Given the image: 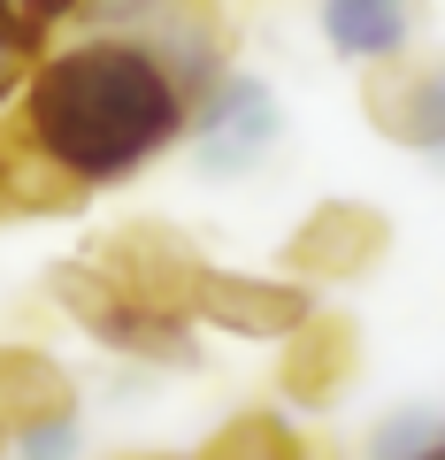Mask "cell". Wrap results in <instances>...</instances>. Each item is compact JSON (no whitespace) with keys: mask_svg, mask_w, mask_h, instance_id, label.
<instances>
[{"mask_svg":"<svg viewBox=\"0 0 445 460\" xmlns=\"http://www.w3.org/2000/svg\"><path fill=\"white\" fill-rule=\"evenodd\" d=\"M307 292L299 284H277V277H223V269L200 261L192 277V323H215V330H238V338H284V330L307 323Z\"/></svg>","mask_w":445,"mask_h":460,"instance_id":"obj_5","label":"cell"},{"mask_svg":"<svg viewBox=\"0 0 445 460\" xmlns=\"http://www.w3.org/2000/svg\"><path fill=\"white\" fill-rule=\"evenodd\" d=\"M77 392L47 353H23V345H0V429H31V422H69Z\"/></svg>","mask_w":445,"mask_h":460,"instance_id":"obj_9","label":"cell"},{"mask_svg":"<svg viewBox=\"0 0 445 460\" xmlns=\"http://www.w3.org/2000/svg\"><path fill=\"white\" fill-rule=\"evenodd\" d=\"M23 131L93 192V184L147 169L162 146H177L192 131V93L147 39H85V47L39 62Z\"/></svg>","mask_w":445,"mask_h":460,"instance_id":"obj_1","label":"cell"},{"mask_svg":"<svg viewBox=\"0 0 445 460\" xmlns=\"http://www.w3.org/2000/svg\"><path fill=\"white\" fill-rule=\"evenodd\" d=\"M353 376V330L338 314H307L299 330H284V392L299 407H330Z\"/></svg>","mask_w":445,"mask_h":460,"instance_id":"obj_8","label":"cell"},{"mask_svg":"<svg viewBox=\"0 0 445 460\" xmlns=\"http://www.w3.org/2000/svg\"><path fill=\"white\" fill-rule=\"evenodd\" d=\"M31 39H23V31H0V108H8V100H16V84L23 77H31Z\"/></svg>","mask_w":445,"mask_h":460,"instance_id":"obj_14","label":"cell"},{"mask_svg":"<svg viewBox=\"0 0 445 460\" xmlns=\"http://www.w3.org/2000/svg\"><path fill=\"white\" fill-rule=\"evenodd\" d=\"M47 284H54V299H62V307L77 314V323L93 330V338H108L116 353H138V361H177V368H192V323L138 307V299L123 292V284L108 277L100 261H62Z\"/></svg>","mask_w":445,"mask_h":460,"instance_id":"obj_2","label":"cell"},{"mask_svg":"<svg viewBox=\"0 0 445 460\" xmlns=\"http://www.w3.org/2000/svg\"><path fill=\"white\" fill-rule=\"evenodd\" d=\"M369 115L399 146H445V69H414L384 54L369 69Z\"/></svg>","mask_w":445,"mask_h":460,"instance_id":"obj_7","label":"cell"},{"mask_svg":"<svg viewBox=\"0 0 445 460\" xmlns=\"http://www.w3.org/2000/svg\"><path fill=\"white\" fill-rule=\"evenodd\" d=\"M384 246H392V223H384L377 208L323 199V208L292 230V269L299 277H323V284H346V277H361V269H377Z\"/></svg>","mask_w":445,"mask_h":460,"instance_id":"obj_4","label":"cell"},{"mask_svg":"<svg viewBox=\"0 0 445 460\" xmlns=\"http://www.w3.org/2000/svg\"><path fill=\"white\" fill-rule=\"evenodd\" d=\"M277 146V100L254 77H215L208 108H200V154L208 169H254Z\"/></svg>","mask_w":445,"mask_h":460,"instance_id":"obj_6","label":"cell"},{"mask_svg":"<svg viewBox=\"0 0 445 460\" xmlns=\"http://www.w3.org/2000/svg\"><path fill=\"white\" fill-rule=\"evenodd\" d=\"M0 460H8V429H0Z\"/></svg>","mask_w":445,"mask_h":460,"instance_id":"obj_15","label":"cell"},{"mask_svg":"<svg viewBox=\"0 0 445 460\" xmlns=\"http://www.w3.org/2000/svg\"><path fill=\"white\" fill-rule=\"evenodd\" d=\"M323 31L353 62H384V54L407 47L414 16H407V0H323Z\"/></svg>","mask_w":445,"mask_h":460,"instance_id":"obj_11","label":"cell"},{"mask_svg":"<svg viewBox=\"0 0 445 460\" xmlns=\"http://www.w3.org/2000/svg\"><path fill=\"white\" fill-rule=\"evenodd\" d=\"M0 199L23 208V215H69V208H85V184L69 177L54 154H39L31 131H16L0 146Z\"/></svg>","mask_w":445,"mask_h":460,"instance_id":"obj_10","label":"cell"},{"mask_svg":"<svg viewBox=\"0 0 445 460\" xmlns=\"http://www.w3.org/2000/svg\"><path fill=\"white\" fill-rule=\"evenodd\" d=\"M93 261L108 269V277H116L123 292L138 299V307L192 323V277H200V253L184 246L169 223H131V230H116V238H108Z\"/></svg>","mask_w":445,"mask_h":460,"instance_id":"obj_3","label":"cell"},{"mask_svg":"<svg viewBox=\"0 0 445 460\" xmlns=\"http://www.w3.org/2000/svg\"><path fill=\"white\" fill-rule=\"evenodd\" d=\"M69 8H77V0H0V31H23V39L39 47L47 23H62Z\"/></svg>","mask_w":445,"mask_h":460,"instance_id":"obj_13","label":"cell"},{"mask_svg":"<svg viewBox=\"0 0 445 460\" xmlns=\"http://www.w3.org/2000/svg\"><path fill=\"white\" fill-rule=\"evenodd\" d=\"M430 460H445V453H430Z\"/></svg>","mask_w":445,"mask_h":460,"instance_id":"obj_16","label":"cell"},{"mask_svg":"<svg viewBox=\"0 0 445 460\" xmlns=\"http://www.w3.org/2000/svg\"><path fill=\"white\" fill-rule=\"evenodd\" d=\"M200 460H299V438L284 422H269V414H238V422L215 429V445Z\"/></svg>","mask_w":445,"mask_h":460,"instance_id":"obj_12","label":"cell"}]
</instances>
